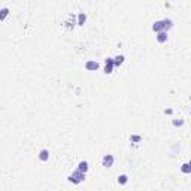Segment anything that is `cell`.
Segmentation results:
<instances>
[{
    "label": "cell",
    "mask_w": 191,
    "mask_h": 191,
    "mask_svg": "<svg viewBox=\"0 0 191 191\" xmlns=\"http://www.w3.org/2000/svg\"><path fill=\"white\" fill-rule=\"evenodd\" d=\"M167 33L166 32H160V33H157V42L158 43H164V42H167Z\"/></svg>",
    "instance_id": "obj_9"
},
{
    "label": "cell",
    "mask_w": 191,
    "mask_h": 191,
    "mask_svg": "<svg viewBox=\"0 0 191 191\" xmlns=\"http://www.w3.org/2000/svg\"><path fill=\"white\" fill-rule=\"evenodd\" d=\"M161 23H163V32H166V33L173 27V21L170 18H164V20H161Z\"/></svg>",
    "instance_id": "obj_6"
},
{
    "label": "cell",
    "mask_w": 191,
    "mask_h": 191,
    "mask_svg": "<svg viewBox=\"0 0 191 191\" xmlns=\"http://www.w3.org/2000/svg\"><path fill=\"white\" fill-rule=\"evenodd\" d=\"M39 160H40V161H48V160H49V151H48V149H46V148H43V149H40V151H39Z\"/></svg>",
    "instance_id": "obj_7"
},
{
    "label": "cell",
    "mask_w": 191,
    "mask_h": 191,
    "mask_svg": "<svg viewBox=\"0 0 191 191\" xmlns=\"http://www.w3.org/2000/svg\"><path fill=\"white\" fill-rule=\"evenodd\" d=\"M8 15H9V8H2L0 9V21H5Z\"/></svg>",
    "instance_id": "obj_12"
},
{
    "label": "cell",
    "mask_w": 191,
    "mask_h": 191,
    "mask_svg": "<svg viewBox=\"0 0 191 191\" xmlns=\"http://www.w3.org/2000/svg\"><path fill=\"white\" fill-rule=\"evenodd\" d=\"M115 163V158L112 154H106V155H103V158H102V164H103V167H112Z\"/></svg>",
    "instance_id": "obj_2"
},
{
    "label": "cell",
    "mask_w": 191,
    "mask_h": 191,
    "mask_svg": "<svg viewBox=\"0 0 191 191\" xmlns=\"http://www.w3.org/2000/svg\"><path fill=\"white\" fill-rule=\"evenodd\" d=\"M164 114H166V115H172V114H173V109H166V111H164Z\"/></svg>",
    "instance_id": "obj_17"
},
{
    "label": "cell",
    "mask_w": 191,
    "mask_h": 191,
    "mask_svg": "<svg viewBox=\"0 0 191 191\" xmlns=\"http://www.w3.org/2000/svg\"><path fill=\"white\" fill-rule=\"evenodd\" d=\"M152 30L155 33H160V32H163V23H161V20H158V21H155L152 24Z\"/></svg>",
    "instance_id": "obj_10"
},
{
    "label": "cell",
    "mask_w": 191,
    "mask_h": 191,
    "mask_svg": "<svg viewBox=\"0 0 191 191\" xmlns=\"http://www.w3.org/2000/svg\"><path fill=\"white\" fill-rule=\"evenodd\" d=\"M67 181L69 182H72V184H81V182H84L85 181V173H81L79 170H75V172H72L69 176H67Z\"/></svg>",
    "instance_id": "obj_1"
},
{
    "label": "cell",
    "mask_w": 191,
    "mask_h": 191,
    "mask_svg": "<svg viewBox=\"0 0 191 191\" xmlns=\"http://www.w3.org/2000/svg\"><path fill=\"white\" fill-rule=\"evenodd\" d=\"M172 124H173V127H182L184 125V119L182 118H175V119H172Z\"/></svg>",
    "instance_id": "obj_15"
},
{
    "label": "cell",
    "mask_w": 191,
    "mask_h": 191,
    "mask_svg": "<svg viewBox=\"0 0 191 191\" xmlns=\"http://www.w3.org/2000/svg\"><path fill=\"white\" fill-rule=\"evenodd\" d=\"M124 60H125L124 55H116L114 58V66H121V64L124 63Z\"/></svg>",
    "instance_id": "obj_13"
},
{
    "label": "cell",
    "mask_w": 191,
    "mask_h": 191,
    "mask_svg": "<svg viewBox=\"0 0 191 191\" xmlns=\"http://www.w3.org/2000/svg\"><path fill=\"white\" fill-rule=\"evenodd\" d=\"M85 69H87L88 72H94V70L99 69V63H97L96 60H88V61L85 63Z\"/></svg>",
    "instance_id": "obj_4"
},
{
    "label": "cell",
    "mask_w": 191,
    "mask_h": 191,
    "mask_svg": "<svg viewBox=\"0 0 191 191\" xmlns=\"http://www.w3.org/2000/svg\"><path fill=\"white\" fill-rule=\"evenodd\" d=\"M130 140H131L133 143H139V142H142V136H139V134H131V136H130Z\"/></svg>",
    "instance_id": "obj_16"
},
{
    "label": "cell",
    "mask_w": 191,
    "mask_h": 191,
    "mask_svg": "<svg viewBox=\"0 0 191 191\" xmlns=\"http://www.w3.org/2000/svg\"><path fill=\"white\" fill-rule=\"evenodd\" d=\"M114 58H111V57H108L106 60H105V73L106 75H111L112 73V70H114Z\"/></svg>",
    "instance_id": "obj_3"
},
{
    "label": "cell",
    "mask_w": 191,
    "mask_h": 191,
    "mask_svg": "<svg viewBox=\"0 0 191 191\" xmlns=\"http://www.w3.org/2000/svg\"><path fill=\"white\" fill-rule=\"evenodd\" d=\"M87 21V14L85 12H79L78 14V20H76V24L78 26H84Z\"/></svg>",
    "instance_id": "obj_8"
},
{
    "label": "cell",
    "mask_w": 191,
    "mask_h": 191,
    "mask_svg": "<svg viewBox=\"0 0 191 191\" xmlns=\"http://www.w3.org/2000/svg\"><path fill=\"white\" fill-rule=\"evenodd\" d=\"M88 169H90V163H88L87 160H82V161H79L76 170H79L81 173H87V172H88Z\"/></svg>",
    "instance_id": "obj_5"
},
{
    "label": "cell",
    "mask_w": 191,
    "mask_h": 191,
    "mask_svg": "<svg viewBox=\"0 0 191 191\" xmlns=\"http://www.w3.org/2000/svg\"><path fill=\"white\" fill-rule=\"evenodd\" d=\"M116 181H118V184H119V185H125V184L128 182V175L122 173V175H119V176H118V179H116Z\"/></svg>",
    "instance_id": "obj_11"
},
{
    "label": "cell",
    "mask_w": 191,
    "mask_h": 191,
    "mask_svg": "<svg viewBox=\"0 0 191 191\" xmlns=\"http://www.w3.org/2000/svg\"><path fill=\"white\" fill-rule=\"evenodd\" d=\"M181 172H182V173H185V175L191 173V166H190V163H184V164L181 166Z\"/></svg>",
    "instance_id": "obj_14"
}]
</instances>
